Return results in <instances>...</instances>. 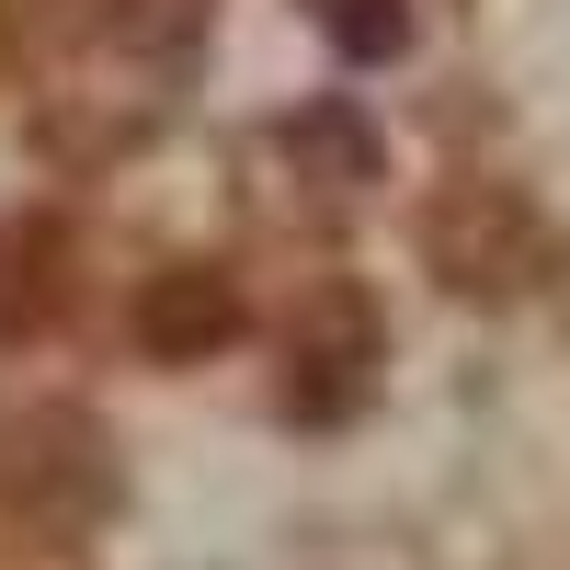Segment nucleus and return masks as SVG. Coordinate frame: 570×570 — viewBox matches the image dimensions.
<instances>
[{
  "label": "nucleus",
  "mask_w": 570,
  "mask_h": 570,
  "mask_svg": "<svg viewBox=\"0 0 570 570\" xmlns=\"http://www.w3.org/2000/svg\"><path fill=\"white\" fill-rule=\"evenodd\" d=\"M422 252H434V274L456 285V297H537V285L559 274V228L513 195V183H456V195H434V217H422Z\"/></svg>",
  "instance_id": "obj_2"
},
{
  "label": "nucleus",
  "mask_w": 570,
  "mask_h": 570,
  "mask_svg": "<svg viewBox=\"0 0 570 570\" xmlns=\"http://www.w3.org/2000/svg\"><path fill=\"white\" fill-rule=\"evenodd\" d=\"M91 502H104V434L80 411L0 422V513H12V537H69Z\"/></svg>",
  "instance_id": "obj_3"
},
{
  "label": "nucleus",
  "mask_w": 570,
  "mask_h": 570,
  "mask_svg": "<svg viewBox=\"0 0 570 570\" xmlns=\"http://www.w3.org/2000/svg\"><path fill=\"white\" fill-rule=\"evenodd\" d=\"M206 0H58L46 46H58V115H104V137L149 126L171 104V80L195 69Z\"/></svg>",
  "instance_id": "obj_1"
},
{
  "label": "nucleus",
  "mask_w": 570,
  "mask_h": 570,
  "mask_svg": "<svg viewBox=\"0 0 570 570\" xmlns=\"http://www.w3.org/2000/svg\"><path fill=\"white\" fill-rule=\"evenodd\" d=\"M149 331H160L171 354L217 343V331H228V285H217V274H171V285H160V308H149Z\"/></svg>",
  "instance_id": "obj_4"
}]
</instances>
